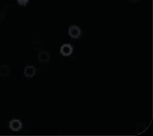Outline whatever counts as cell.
<instances>
[{"label":"cell","mask_w":153,"mask_h":136,"mask_svg":"<svg viewBox=\"0 0 153 136\" xmlns=\"http://www.w3.org/2000/svg\"><path fill=\"white\" fill-rule=\"evenodd\" d=\"M60 52L63 56H69L73 52V48L70 44H64L61 47Z\"/></svg>","instance_id":"obj_2"},{"label":"cell","mask_w":153,"mask_h":136,"mask_svg":"<svg viewBox=\"0 0 153 136\" xmlns=\"http://www.w3.org/2000/svg\"><path fill=\"white\" fill-rule=\"evenodd\" d=\"M36 74V69L31 65H28L26 67L24 70V74L28 78H31Z\"/></svg>","instance_id":"obj_4"},{"label":"cell","mask_w":153,"mask_h":136,"mask_svg":"<svg viewBox=\"0 0 153 136\" xmlns=\"http://www.w3.org/2000/svg\"><path fill=\"white\" fill-rule=\"evenodd\" d=\"M50 54L46 51H41L38 53V60L42 63L48 62L50 60Z\"/></svg>","instance_id":"obj_5"},{"label":"cell","mask_w":153,"mask_h":136,"mask_svg":"<svg viewBox=\"0 0 153 136\" xmlns=\"http://www.w3.org/2000/svg\"><path fill=\"white\" fill-rule=\"evenodd\" d=\"M9 127L14 132H18L22 129V122L19 120L13 119L10 122Z\"/></svg>","instance_id":"obj_3"},{"label":"cell","mask_w":153,"mask_h":136,"mask_svg":"<svg viewBox=\"0 0 153 136\" xmlns=\"http://www.w3.org/2000/svg\"><path fill=\"white\" fill-rule=\"evenodd\" d=\"M29 0H17V2L20 5L25 6L28 3Z\"/></svg>","instance_id":"obj_7"},{"label":"cell","mask_w":153,"mask_h":136,"mask_svg":"<svg viewBox=\"0 0 153 136\" xmlns=\"http://www.w3.org/2000/svg\"><path fill=\"white\" fill-rule=\"evenodd\" d=\"M9 68L7 65H1L0 66V77H4L7 76L9 73Z\"/></svg>","instance_id":"obj_6"},{"label":"cell","mask_w":153,"mask_h":136,"mask_svg":"<svg viewBox=\"0 0 153 136\" xmlns=\"http://www.w3.org/2000/svg\"><path fill=\"white\" fill-rule=\"evenodd\" d=\"M69 35L74 39L79 38L81 35V29L76 26H71L69 28Z\"/></svg>","instance_id":"obj_1"}]
</instances>
